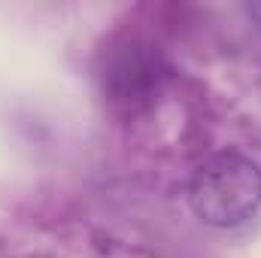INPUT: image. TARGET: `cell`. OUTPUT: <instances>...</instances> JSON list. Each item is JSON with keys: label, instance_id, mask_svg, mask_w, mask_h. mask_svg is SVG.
Listing matches in <instances>:
<instances>
[{"label": "cell", "instance_id": "obj_1", "mask_svg": "<svg viewBox=\"0 0 261 258\" xmlns=\"http://www.w3.org/2000/svg\"><path fill=\"white\" fill-rule=\"evenodd\" d=\"M189 207L210 228H237L261 210V167L240 152L206 158L189 183Z\"/></svg>", "mask_w": 261, "mask_h": 258}, {"label": "cell", "instance_id": "obj_2", "mask_svg": "<svg viewBox=\"0 0 261 258\" xmlns=\"http://www.w3.org/2000/svg\"><path fill=\"white\" fill-rule=\"evenodd\" d=\"M164 79H167V64L161 52L140 40H128L110 49V55L103 58V70H100L103 97L113 107L128 110V113L149 107L161 94Z\"/></svg>", "mask_w": 261, "mask_h": 258}, {"label": "cell", "instance_id": "obj_3", "mask_svg": "<svg viewBox=\"0 0 261 258\" xmlns=\"http://www.w3.org/2000/svg\"><path fill=\"white\" fill-rule=\"evenodd\" d=\"M246 12H249V18L258 24V31H261V3H249V6H246Z\"/></svg>", "mask_w": 261, "mask_h": 258}]
</instances>
